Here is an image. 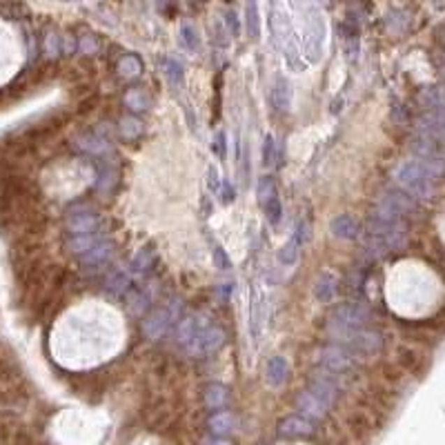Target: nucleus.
<instances>
[{"label": "nucleus", "instance_id": "nucleus-1", "mask_svg": "<svg viewBox=\"0 0 445 445\" xmlns=\"http://www.w3.org/2000/svg\"><path fill=\"white\" fill-rule=\"evenodd\" d=\"M272 34H274V43L281 47V52L287 60V65L292 69L300 71L305 65L300 63V41L294 31V25L290 20V14L283 5H274L272 7Z\"/></svg>", "mask_w": 445, "mask_h": 445}, {"label": "nucleus", "instance_id": "nucleus-2", "mask_svg": "<svg viewBox=\"0 0 445 445\" xmlns=\"http://www.w3.org/2000/svg\"><path fill=\"white\" fill-rule=\"evenodd\" d=\"M396 183H399L405 194H412L416 198H432L435 196L437 187V174L428 170L423 163H418L416 159L403 161L394 172Z\"/></svg>", "mask_w": 445, "mask_h": 445}, {"label": "nucleus", "instance_id": "nucleus-3", "mask_svg": "<svg viewBox=\"0 0 445 445\" xmlns=\"http://www.w3.org/2000/svg\"><path fill=\"white\" fill-rule=\"evenodd\" d=\"M305 36H303V47L305 56L309 63H319L323 58V50H326V20L316 5H305Z\"/></svg>", "mask_w": 445, "mask_h": 445}, {"label": "nucleus", "instance_id": "nucleus-4", "mask_svg": "<svg viewBox=\"0 0 445 445\" xmlns=\"http://www.w3.org/2000/svg\"><path fill=\"white\" fill-rule=\"evenodd\" d=\"M367 321V312L360 307L358 303H345V305H339L330 316V332L334 336H339V339H343V336L352 334L356 330H363Z\"/></svg>", "mask_w": 445, "mask_h": 445}, {"label": "nucleus", "instance_id": "nucleus-5", "mask_svg": "<svg viewBox=\"0 0 445 445\" xmlns=\"http://www.w3.org/2000/svg\"><path fill=\"white\" fill-rule=\"evenodd\" d=\"M178 312H180V303H178V300H172L170 305L154 309L152 314L145 319V323H143V332H145L152 341L161 339V336H165L167 330L172 328V323L178 319Z\"/></svg>", "mask_w": 445, "mask_h": 445}, {"label": "nucleus", "instance_id": "nucleus-6", "mask_svg": "<svg viewBox=\"0 0 445 445\" xmlns=\"http://www.w3.org/2000/svg\"><path fill=\"white\" fill-rule=\"evenodd\" d=\"M223 343H225V332L219 326H210L207 323V326L194 336V341L187 345V350L191 354H198V356L214 354V352L221 350Z\"/></svg>", "mask_w": 445, "mask_h": 445}, {"label": "nucleus", "instance_id": "nucleus-7", "mask_svg": "<svg viewBox=\"0 0 445 445\" xmlns=\"http://www.w3.org/2000/svg\"><path fill=\"white\" fill-rule=\"evenodd\" d=\"M354 356L356 354L350 352L343 345H330V347H326V350H321L319 360H321V365L326 367V372H330V374H341V372L350 370L354 365Z\"/></svg>", "mask_w": 445, "mask_h": 445}, {"label": "nucleus", "instance_id": "nucleus-8", "mask_svg": "<svg viewBox=\"0 0 445 445\" xmlns=\"http://www.w3.org/2000/svg\"><path fill=\"white\" fill-rule=\"evenodd\" d=\"M67 232L74 236H87L94 232H101V219L99 214H94L89 210H80V212H71L67 216Z\"/></svg>", "mask_w": 445, "mask_h": 445}, {"label": "nucleus", "instance_id": "nucleus-9", "mask_svg": "<svg viewBox=\"0 0 445 445\" xmlns=\"http://www.w3.org/2000/svg\"><path fill=\"white\" fill-rule=\"evenodd\" d=\"M303 240H305V223H298L294 234L290 236V240H287V243L279 251V263H281V265H285V268L294 265V263L298 261L300 249H303Z\"/></svg>", "mask_w": 445, "mask_h": 445}, {"label": "nucleus", "instance_id": "nucleus-10", "mask_svg": "<svg viewBox=\"0 0 445 445\" xmlns=\"http://www.w3.org/2000/svg\"><path fill=\"white\" fill-rule=\"evenodd\" d=\"M309 392L314 396H319L323 403L332 405L334 396L339 394V383L334 381V374H330V372H323V374H316L314 379H312Z\"/></svg>", "mask_w": 445, "mask_h": 445}, {"label": "nucleus", "instance_id": "nucleus-11", "mask_svg": "<svg viewBox=\"0 0 445 445\" xmlns=\"http://www.w3.org/2000/svg\"><path fill=\"white\" fill-rule=\"evenodd\" d=\"M296 407L305 414V418H323V416L328 414V410H330V405L323 403L319 396H314L309 390L300 392L296 396Z\"/></svg>", "mask_w": 445, "mask_h": 445}, {"label": "nucleus", "instance_id": "nucleus-12", "mask_svg": "<svg viewBox=\"0 0 445 445\" xmlns=\"http://www.w3.org/2000/svg\"><path fill=\"white\" fill-rule=\"evenodd\" d=\"M207 326V321H205V316L203 314H189V316H185V319H180V323H178V343L183 345V347H187L191 341H194V336Z\"/></svg>", "mask_w": 445, "mask_h": 445}, {"label": "nucleus", "instance_id": "nucleus-13", "mask_svg": "<svg viewBox=\"0 0 445 445\" xmlns=\"http://www.w3.org/2000/svg\"><path fill=\"white\" fill-rule=\"evenodd\" d=\"M112 254H114L112 240L103 238V240H99V243H96L92 249H87L85 254L80 256V261H82V265H85V268H96V265H103V263L110 261Z\"/></svg>", "mask_w": 445, "mask_h": 445}, {"label": "nucleus", "instance_id": "nucleus-14", "mask_svg": "<svg viewBox=\"0 0 445 445\" xmlns=\"http://www.w3.org/2000/svg\"><path fill=\"white\" fill-rule=\"evenodd\" d=\"M330 232L336 236V238H343V240H354L360 230H358V223L352 219L350 214H339L334 216L332 223H330Z\"/></svg>", "mask_w": 445, "mask_h": 445}, {"label": "nucleus", "instance_id": "nucleus-15", "mask_svg": "<svg viewBox=\"0 0 445 445\" xmlns=\"http://www.w3.org/2000/svg\"><path fill=\"white\" fill-rule=\"evenodd\" d=\"M279 430L283 437H309L314 432V423L305 416H287L281 421Z\"/></svg>", "mask_w": 445, "mask_h": 445}, {"label": "nucleus", "instance_id": "nucleus-16", "mask_svg": "<svg viewBox=\"0 0 445 445\" xmlns=\"http://www.w3.org/2000/svg\"><path fill=\"white\" fill-rule=\"evenodd\" d=\"M287 372H290V365H287L285 356H272L265 367V379L272 388H281L287 381Z\"/></svg>", "mask_w": 445, "mask_h": 445}, {"label": "nucleus", "instance_id": "nucleus-17", "mask_svg": "<svg viewBox=\"0 0 445 445\" xmlns=\"http://www.w3.org/2000/svg\"><path fill=\"white\" fill-rule=\"evenodd\" d=\"M207 425H210V432L214 437H225V435H232L234 432V428H236V418H234V414L232 412H216V414H212L210 416V421H207Z\"/></svg>", "mask_w": 445, "mask_h": 445}, {"label": "nucleus", "instance_id": "nucleus-18", "mask_svg": "<svg viewBox=\"0 0 445 445\" xmlns=\"http://www.w3.org/2000/svg\"><path fill=\"white\" fill-rule=\"evenodd\" d=\"M203 399H205V405L212 407V410H221V407H225L227 401H230V392H227V388L221 386V383H212V386H207L205 392H203Z\"/></svg>", "mask_w": 445, "mask_h": 445}, {"label": "nucleus", "instance_id": "nucleus-19", "mask_svg": "<svg viewBox=\"0 0 445 445\" xmlns=\"http://www.w3.org/2000/svg\"><path fill=\"white\" fill-rule=\"evenodd\" d=\"M154 258H156L154 249H149V247L138 249V254H136L134 258H131V263H129V272H131V276L147 274V272L152 270V265H154Z\"/></svg>", "mask_w": 445, "mask_h": 445}, {"label": "nucleus", "instance_id": "nucleus-20", "mask_svg": "<svg viewBox=\"0 0 445 445\" xmlns=\"http://www.w3.org/2000/svg\"><path fill=\"white\" fill-rule=\"evenodd\" d=\"M272 103H274L276 110H281V112H285L287 107H290V103H292L290 82H287L283 76H281L279 80H276V85H274V89H272Z\"/></svg>", "mask_w": 445, "mask_h": 445}, {"label": "nucleus", "instance_id": "nucleus-21", "mask_svg": "<svg viewBox=\"0 0 445 445\" xmlns=\"http://www.w3.org/2000/svg\"><path fill=\"white\" fill-rule=\"evenodd\" d=\"M125 105L129 107L131 112H145L149 107V96H147L145 89L134 87V89H129L125 94Z\"/></svg>", "mask_w": 445, "mask_h": 445}, {"label": "nucleus", "instance_id": "nucleus-22", "mask_svg": "<svg viewBox=\"0 0 445 445\" xmlns=\"http://www.w3.org/2000/svg\"><path fill=\"white\" fill-rule=\"evenodd\" d=\"M334 292H336V281L332 276H321L314 285V298L321 300V303H328V300L334 298Z\"/></svg>", "mask_w": 445, "mask_h": 445}, {"label": "nucleus", "instance_id": "nucleus-23", "mask_svg": "<svg viewBox=\"0 0 445 445\" xmlns=\"http://www.w3.org/2000/svg\"><path fill=\"white\" fill-rule=\"evenodd\" d=\"M129 285H131V272L129 268L127 270H116L112 276H110V281H107V287L114 292V294H123L129 290Z\"/></svg>", "mask_w": 445, "mask_h": 445}, {"label": "nucleus", "instance_id": "nucleus-24", "mask_svg": "<svg viewBox=\"0 0 445 445\" xmlns=\"http://www.w3.org/2000/svg\"><path fill=\"white\" fill-rule=\"evenodd\" d=\"M149 300H152V292H149V287H147V285L136 287V290L129 294V303H131V309H134L136 314H140V312L149 305Z\"/></svg>", "mask_w": 445, "mask_h": 445}, {"label": "nucleus", "instance_id": "nucleus-25", "mask_svg": "<svg viewBox=\"0 0 445 445\" xmlns=\"http://www.w3.org/2000/svg\"><path fill=\"white\" fill-rule=\"evenodd\" d=\"M143 71V65H140V60L136 56H125V58H120V63H118V74L123 76V78H134L138 76Z\"/></svg>", "mask_w": 445, "mask_h": 445}, {"label": "nucleus", "instance_id": "nucleus-26", "mask_svg": "<svg viewBox=\"0 0 445 445\" xmlns=\"http://www.w3.org/2000/svg\"><path fill=\"white\" fill-rule=\"evenodd\" d=\"M180 43L185 45L187 52H198V47H200L198 31L191 27L189 22H183V27H180Z\"/></svg>", "mask_w": 445, "mask_h": 445}, {"label": "nucleus", "instance_id": "nucleus-27", "mask_svg": "<svg viewBox=\"0 0 445 445\" xmlns=\"http://www.w3.org/2000/svg\"><path fill=\"white\" fill-rule=\"evenodd\" d=\"M80 147L82 149H87L89 154H103L107 152V140L101 138V136H96V134H85V136H80Z\"/></svg>", "mask_w": 445, "mask_h": 445}, {"label": "nucleus", "instance_id": "nucleus-28", "mask_svg": "<svg viewBox=\"0 0 445 445\" xmlns=\"http://www.w3.org/2000/svg\"><path fill=\"white\" fill-rule=\"evenodd\" d=\"M245 25H247V34H249V38H258V34H261V18H258V5H256V3L247 5V18H245Z\"/></svg>", "mask_w": 445, "mask_h": 445}, {"label": "nucleus", "instance_id": "nucleus-29", "mask_svg": "<svg viewBox=\"0 0 445 445\" xmlns=\"http://www.w3.org/2000/svg\"><path fill=\"white\" fill-rule=\"evenodd\" d=\"M263 212H265V216H268V221L272 223V225H279V221H281V214H283V207H281V200H279V196H272V198H268L265 203H263Z\"/></svg>", "mask_w": 445, "mask_h": 445}, {"label": "nucleus", "instance_id": "nucleus-30", "mask_svg": "<svg viewBox=\"0 0 445 445\" xmlns=\"http://www.w3.org/2000/svg\"><path fill=\"white\" fill-rule=\"evenodd\" d=\"M120 134H123L127 140H134L143 134V125H140V120H136L134 116H129V118H123L120 120Z\"/></svg>", "mask_w": 445, "mask_h": 445}, {"label": "nucleus", "instance_id": "nucleus-31", "mask_svg": "<svg viewBox=\"0 0 445 445\" xmlns=\"http://www.w3.org/2000/svg\"><path fill=\"white\" fill-rule=\"evenodd\" d=\"M212 258H214V268H219L221 272L232 270V261H230V256H227V251L223 249L221 243L212 245Z\"/></svg>", "mask_w": 445, "mask_h": 445}, {"label": "nucleus", "instance_id": "nucleus-32", "mask_svg": "<svg viewBox=\"0 0 445 445\" xmlns=\"http://www.w3.org/2000/svg\"><path fill=\"white\" fill-rule=\"evenodd\" d=\"M276 161V140L272 134H268L265 138H263V165L265 167H272Z\"/></svg>", "mask_w": 445, "mask_h": 445}, {"label": "nucleus", "instance_id": "nucleus-33", "mask_svg": "<svg viewBox=\"0 0 445 445\" xmlns=\"http://www.w3.org/2000/svg\"><path fill=\"white\" fill-rule=\"evenodd\" d=\"M167 76H170V80L174 82V85L178 87H183V82H185V76H183V65L178 63V60L170 58L167 60Z\"/></svg>", "mask_w": 445, "mask_h": 445}, {"label": "nucleus", "instance_id": "nucleus-34", "mask_svg": "<svg viewBox=\"0 0 445 445\" xmlns=\"http://www.w3.org/2000/svg\"><path fill=\"white\" fill-rule=\"evenodd\" d=\"M276 194V189H274V183H272V178L270 176H263L261 178V183H258V203L263 205L268 198H272Z\"/></svg>", "mask_w": 445, "mask_h": 445}, {"label": "nucleus", "instance_id": "nucleus-35", "mask_svg": "<svg viewBox=\"0 0 445 445\" xmlns=\"http://www.w3.org/2000/svg\"><path fill=\"white\" fill-rule=\"evenodd\" d=\"M221 178H219V170H216L214 165L207 167V189L212 191V194H219L221 191Z\"/></svg>", "mask_w": 445, "mask_h": 445}, {"label": "nucleus", "instance_id": "nucleus-36", "mask_svg": "<svg viewBox=\"0 0 445 445\" xmlns=\"http://www.w3.org/2000/svg\"><path fill=\"white\" fill-rule=\"evenodd\" d=\"M96 50H99V45H96V41L89 38V36H85V38L80 41V52L82 54H94Z\"/></svg>", "mask_w": 445, "mask_h": 445}, {"label": "nucleus", "instance_id": "nucleus-37", "mask_svg": "<svg viewBox=\"0 0 445 445\" xmlns=\"http://www.w3.org/2000/svg\"><path fill=\"white\" fill-rule=\"evenodd\" d=\"M227 27H230L232 36H236V34H238V20H236V11H234V9H232V11H227Z\"/></svg>", "mask_w": 445, "mask_h": 445}, {"label": "nucleus", "instance_id": "nucleus-38", "mask_svg": "<svg viewBox=\"0 0 445 445\" xmlns=\"http://www.w3.org/2000/svg\"><path fill=\"white\" fill-rule=\"evenodd\" d=\"M47 54L50 56H56L58 54V36H47Z\"/></svg>", "mask_w": 445, "mask_h": 445}, {"label": "nucleus", "instance_id": "nucleus-39", "mask_svg": "<svg viewBox=\"0 0 445 445\" xmlns=\"http://www.w3.org/2000/svg\"><path fill=\"white\" fill-rule=\"evenodd\" d=\"M221 187H223V203L225 205H230V203L234 200V187L230 183H223Z\"/></svg>", "mask_w": 445, "mask_h": 445}, {"label": "nucleus", "instance_id": "nucleus-40", "mask_svg": "<svg viewBox=\"0 0 445 445\" xmlns=\"http://www.w3.org/2000/svg\"><path fill=\"white\" fill-rule=\"evenodd\" d=\"M200 445H232V443H227L225 439H219V437H210V439H205Z\"/></svg>", "mask_w": 445, "mask_h": 445}]
</instances>
